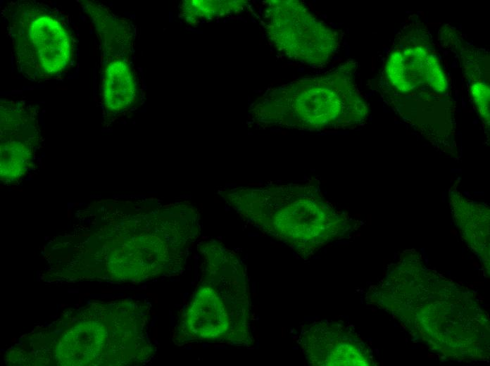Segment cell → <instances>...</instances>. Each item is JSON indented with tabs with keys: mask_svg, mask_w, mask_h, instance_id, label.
I'll return each instance as SVG.
<instances>
[{
	"mask_svg": "<svg viewBox=\"0 0 490 366\" xmlns=\"http://www.w3.org/2000/svg\"><path fill=\"white\" fill-rule=\"evenodd\" d=\"M4 15L19 71L32 81L58 76L73 60V39L59 13L31 1L10 3Z\"/></svg>",
	"mask_w": 490,
	"mask_h": 366,
	"instance_id": "cell-1",
	"label": "cell"
},
{
	"mask_svg": "<svg viewBox=\"0 0 490 366\" xmlns=\"http://www.w3.org/2000/svg\"><path fill=\"white\" fill-rule=\"evenodd\" d=\"M275 196L270 217L273 234L305 254L327 241L336 217L317 189L310 185H284Z\"/></svg>",
	"mask_w": 490,
	"mask_h": 366,
	"instance_id": "cell-2",
	"label": "cell"
},
{
	"mask_svg": "<svg viewBox=\"0 0 490 366\" xmlns=\"http://www.w3.org/2000/svg\"><path fill=\"white\" fill-rule=\"evenodd\" d=\"M101 94L104 108L119 112L132 106L138 95L137 80L131 64L122 53H102Z\"/></svg>",
	"mask_w": 490,
	"mask_h": 366,
	"instance_id": "cell-3",
	"label": "cell"
},
{
	"mask_svg": "<svg viewBox=\"0 0 490 366\" xmlns=\"http://www.w3.org/2000/svg\"><path fill=\"white\" fill-rule=\"evenodd\" d=\"M195 301L189 319L192 330L198 336L220 337L232 329V314L224 301L213 292L209 294V302Z\"/></svg>",
	"mask_w": 490,
	"mask_h": 366,
	"instance_id": "cell-4",
	"label": "cell"
},
{
	"mask_svg": "<svg viewBox=\"0 0 490 366\" xmlns=\"http://www.w3.org/2000/svg\"><path fill=\"white\" fill-rule=\"evenodd\" d=\"M234 2L218 1H187L182 4V15L189 23L207 20L236 9Z\"/></svg>",
	"mask_w": 490,
	"mask_h": 366,
	"instance_id": "cell-5",
	"label": "cell"
},
{
	"mask_svg": "<svg viewBox=\"0 0 490 366\" xmlns=\"http://www.w3.org/2000/svg\"><path fill=\"white\" fill-rule=\"evenodd\" d=\"M426 80L435 91L444 92L447 89L448 84L439 63L431 55H427L426 59Z\"/></svg>",
	"mask_w": 490,
	"mask_h": 366,
	"instance_id": "cell-6",
	"label": "cell"
},
{
	"mask_svg": "<svg viewBox=\"0 0 490 366\" xmlns=\"http://www.w3.org/2000/svg\"><path fill=\"white\" fill-rule=\"evenodd\" d=\"M472 95L479 111L483 116L489 115V89L483 83H475L471 87Z\"/></svg>",
	"mask_w": 490,
	"mask_h": 366,
	"instance_id": "cell-7",
	"label": "cell"
}]
</instances>
